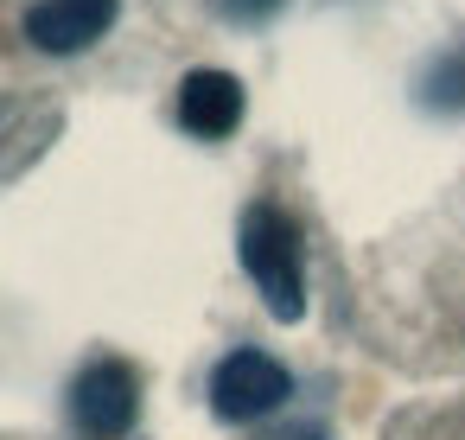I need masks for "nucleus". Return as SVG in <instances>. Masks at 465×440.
<instances>
[{
    "label": "nucleus",
    "mask_w": 465,
    "mask_h": 440,
    "mask_svg": "<svg viewBox=\"0 0 465 440\" xmlns=\"http://www.w3.org/2000/svg\"><path fill=\"white\" fill-rule=\"evenodd\" d=\"M236 249H242V268H249L255 294L268 300V313L293 325L306 313V275H300V230H293V217L274 211V205H249L242 230H236Z\"/></svg>",
    "instance_id": "f257e3e1"
},
{
    "label": "nucleus",
    "mask_w": 465,
    "mask_h": 440,
    "mask_svg": "<svg viewBox=\"0 0 465 440\" xmlns=\"http://www.w3.org/2000/svg\"><path fill=\"white\" fill-rule=\"evenodd\" d=\"M293 395V376L287 364H274L268 351H230L217 370H211V408L223 421H262L268 408H281Z\"/></svg>",
    "instance_id": "f03ea898"
},
{
    "label": "nucleus",
    "mask_w": 465,
    "mask_h": 440,
    "mask_svg": "<svg viewBox=\"0 0 465 440\" xmlns=\"http://www.w3.org/2000/svg\"><path fill=\"white\" fill-rule=\"evenodd\" d=\"M71 415L90 440H122L141 415V376L122 364V357H103L90 364L77 383H71Z\"/></svg>",
    "instance_id": "7ed1b4c3"
},
{
    "label": "nucleus",
    "mask_w": 465,
    "mask_h": 440,
    "mask_svg": "<svg viewBox=\"0 0 465 440\" xmlns=\"http://www.w3.org/2000/svg\"><path fill=\"white\" fill-rule=\"evenodd\" d=\"M115 26V0H39L26 14V39L39 52H84Z\"/></svg>",
    "instance_id": "20e7f679"
},
{
    "label": "nucleus",
    "mask_w": 465,
    "mask_h": 440,
    "mask_svg": "<svg viewBox=\"0 0 465 440\" xmlns=\"http://www.w3.org/2000/svg\"><path fill=\"white\" fill-rule=\"evenodd\" d=\"M179 122L204 141H223L242 122V84L230 71H192L179 84Z\"/></svg>",
    "instance_id": "39448f33"
},
{
    "label": "nucleus",
    "mask_w": 465,
    "mask_h": 440,
    "mask_svg": "<svg viewBox=\"0 0 465 440\" xmlns=\"http://www.w3.org/2000/svg\"><path fill=\"white\" fill-rule=\"evenodd\" d=\"M427 109H465V58H440V71L427 77Z\"/></svg>",
    "instance_id": "423d86ee"
},
{
    "label": "nucleus",
    "mask_w": 465,
    "mask_h": 440,
    "mask_svg": "<svg viewBox=\"0 0 465 440\" xmlns=\"http://www.w3.org/2000/svg\"><path fill=\"white\" fill-rule=\"evenodd\" d=\"M268 7H281V0H230V14H242V20H262Z\"/></svg>",
    "instance_id": "0eeeda50"
}]
</instances>
